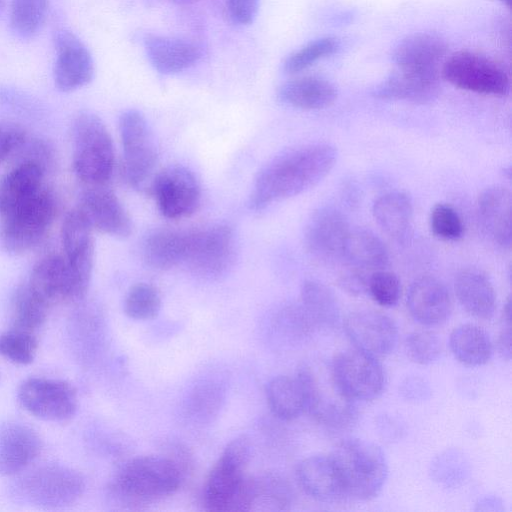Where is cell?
Instances as JSON below:
<instances>
[{
    "instance_id": "ee69618b",
    "label": "cell",
    "mask_w": 512,
    "mask_h": 512,
    "mask_svg": "<svg viewBox=\"0 0 512 512\" xmlns=\"http://www.w3.org/2000/svg\"><path fill=\"white\" fill-rule=\"evenodd\" d=\"M339 42L334 37H323L302 46L291 53L283 63V69L288 74H295L305 70L318 60L335 53Z\"/></svg>"
},
{
    "instance_id": "f6af8a7d",
    "label": "cell",
    "mask_w": 512,
    "mask_h": 512,
    "mask_svg": "<svg viewBox=\"0 0 512 512\" xmlns=\"http://www.w3.org/2000/svg\"><path fill=\"white\" fill-rule=\"evenodd\" d=\"M277 331L289 341H301L312 334L316 326L300 304L283 307L275 318Z\"/></svg>"
},
{
    "instance_id": "484cf974",
    "label": "cell",
    "mask_w": 512,
    "mask_h": 512,
    "mask_svg": "<svg viewBox=\"0 0 512 512\" xmlns=\"http://www.w3.org/2000/svg\"><path fill=\"white\" fill-rule=\"evenodd\" d=\"M440 71L398 69L374 91V96L387 100L426 103L439 91Z\"/></svg>"
},
{
    "instance_id": "60d3db41",
    "label": "cell",
    "mask_w": 512,
    "mask_h": 512,
    "mask_svg": "<svg viewBox=\"0 0 512 512\" xmlns=\"http://www.w3.org/2000/svg\"><path fill=\"white\" fill-rule=\"evenodd\" d=\"M39 347L37 334L14 327L0 333V356L19 365L35 359Z\"/></svg>"
},
{
    "instance_id": "f35d334b",
    "label": "cell",
    "mask_w": 512,
    "mask_h": 512,
    "mask_svg": "<svg viewBox=\"0 0 512 512\" xmlns=\"http://www.w3.org/2000/svg\"><path fill=\"white\" fill-rule=\"evenodd\" d=\"M49 0H11L10 27L22 39L34 37L42 28Z\"/></svg>"
},
{
    "instance_id": "6da1fadb",
    "label": "cell",
    "mask_w": 512,
    "mask_h": 512,
    "mask_svg": "<svg viewBox=\"0 0 512 512\" xmlns=\"http://www.w3.org/2000/svg\"><path fill=\"white\" fill-rule=\"evenodd\" d=\"M337 160V150L327 143L308 144L276 156L258 173L250 207L262 210L299 195L322 181Z\"/></svg>"
},
{
    "instance_id": "d590c367",
    "label": "cell",
    "mask_w": 512,
    "mask_h": 512,
    "mask_svg": "<svg viewBox=\"0 0 512 512\" xmlns=\"http://www.w3.org/2000/svg\"><path fill=\"white\" fill-rule=\"evenodd\" d=\"M300 305L316 327L334 328L340 308L333 291L316 280H305L300 289Z\"/></svg>"
},
{
    "instance_id": "2e32d148",
    "label": "cell",
    "mask_w": 512,
    "mask_h": 512,
    "mask_svg": "<svg viewBox=\"0 0 512 512\" xmlns=\"http://www.w3.org/2000/svg\"><path fill=\"white\" fill-rule=\"evenodd\" d=\"M349 231L350 226L341 211L331 206L318 208L305 228V249L322 264L342 261Z\"/></svg>"
},
{
    "instance_id": "bcb514c9",
    "label": "cell",
    "mask_w": 512,
    "mask_h": 512,
    "mask_svg": "<svg viewBox=\"0 0 512 512\" xmlns=\"http://www.w3.org/2000/svg\"><path fill=\"white\" fill-rule=\"evenodd\" d=\"M405 351L411 361L427 365L435 362L440 357L442 342L438 335L432 331H414L405 339Z\"/></svg>"
},
{
    "instance_id": "4dcf8cb0",
    "label": "cell",
    "mask_w": 512,
    "mask_h": 512,
    "mask_svg": "<svg viewBox=\"0 0 512 512\" xmlns=\"http://www.w3.org/2000/svg\"><path fill=\"white\" fill-rule=\"evenodd\" d=\"M278 96L282 102L297 109L319 110L331 106L337 91L332 83L318 76H303L281 85Z\"/></svg>"
},
{
    "instance_id": "e575fe53",
    "label": "cell",
    "mask_w": 512,
    "mask_h": 512,
    "mask_svg": "<svg viewBox=\"0 0 512 512\" xmlns=\"http://www.w3.org/2000/svg\"><path fill=\"white\" fill-rule=\"evenodd\" d=\"M449 346L454 357L467 366H481L492 355V343L488 333L475 324H462L450 334Z\"/></svg>"
},
{
    "instance_id": "7c38bea8",
    "label": "cell",
    "mask_w": 512,
    "mask_h": 512,
    "mask_svg": "<svg viewBox=\"0 0 512 512\" xmlns=\"http://www.w3.org/2000/svg\"><path fill=\"white\" fill-rule=\"evenodd\" d=\"M17 398L28 413L51 422L71 419L78 407L77 391L74 386L59 379L28 378L20 384Z\"/></svg>"
},
{
    "instance_id": "ffe728a7",
    "label": "cell",
    "mask_w": 512,
    "mask_h": 512,
    "mask_svg": "<svg viewBox=\"0 0 512 512\" xmlns=\"http://www.w3.org/2000/svg\"><path fill=\"white\" fill-rule=\"evenodd\" d=\"M42 439L37 431L18 420L0 427V474L12 476L25 471L41 454Z\"/></svg>"
},
{
    "instance_id": "1f68e13d",
    "label": "cell",
    "mask_w": 512,
    "mask_h": 512,
    "mask_svg": "<svg viewBox=\"0 0 512 512\" xmlns=\"http://www.w3.org/2000/svg\"><path fill=\"white\" fill-rule=\"evenodd\" d=\"M190 230L160 229L152 232L143 245L144 261L157 270L184 263Z\"/></svg>"
},
{
    "instance_id": "ba28073f",
    "label": "cell",
    "mask_w": 512,
    "mask_h": 512,
    "mask_svg": "<svg viewBox=\"0 0 512 512\" xmlns=\"http://www.w3.org/2000/svg\"><path fill=\"white\" fill-rule=\"evenodd\" d=\"M57 214L54 194L43 188L33 198L1 217L0 243L13 255L25 254L45 238Z\"/></svg>"
},
{
    "instance_id": "f1b7e54d",
    "label": "cell",
    "mask_w": 512,
    "mask_h": 512,
    "mask_svg": "<svg viewBox=\"0 0 512 512\" xmlns=\"http://www.w3.org/2000/svg\"><path fill=\"white\" fill-rule=\"evenodd\" d=\"M454 289L461 306L475 318L488 320L496 309L492 283L481 271L468 268L457 273Z\"/></svg>"
},
{
    "instance_id": "603a6c76",
    "label": "cell",
    "mask_w": 512,
    "mask_h": 512,
    "mask_svg": "<svg viewBox=\"0 0 512 512\" xmlns=\"http://www.w3.org/2000/svg\"><path fill=\"white\" fill-rule=\"evenodd\" d=\"M296 477L303 491L320 502L346 497L338 468L331 455H313L299 462Z\"/></svg>"
},
{
    "instance_id": "3957f363",
    "label": "cell",
    "mask_w": 512,
    "mask_h": 512,
    "mask_svg": "<svg viewBox=\"0 0 512 512\" xmlns=\"http://www.w3.org/2000/svg\"><path fill=\"white\" fill-rule=\"evenodd\" d=\"M73 170L84 186L105 185L115 166L111 135L96 114L82 111L72 123Z\"/></svg>"
},
{
    "instance_id": "f546056e",
    "label": "cell",
    "mask_w": 512,
    "mask_h": 512,
    "mask_svg": "<svg viewBox=\"0 0 512 512\" xmlns=\"http://www.w3.org/2000/svg\"><path fill=\"white\" fill-rule=\"evenodd\" d=\"M145 50L153 67L163 74H175L194 65L199 49L182 39L149 34L144 39Z\"/></svg>"
},
{
    "instance_id": "74e56055",
    "label": "cell",
    "mask_w": 512,
    "mask_h": 512,
    "mask_svg": "<svg viewBox=\"0 0 512 512\" xmlns=\"http://www.w3.org/2000/svg\"><path fill=\"white\" fill-rule=\"evenodd\" d=\"M51 306L25 283L15 292L11 307V327L37 334L45 324Z\"/></svg>"
},
{
    "instance_id": "4316f807",
    "label": "cell",
    "mask_w": 512,
    "mask_h": 512,
    "mask_svg": "<svg viewBox=\"0 0 512 512\" xmlns=\"http://www.w3.org/2000/svg\"><path fill=\"white\" fill-rule=\"evenodd\" d=\"M446 53L447 45L439 36L415 33L398 42L392 59L398 69L440 71Z\"/></svg>"
},
{
    "instance_id": "11a10c76",
    "label": "cell",
    "mask_w": 512,
    "mask_h": 512,
    "mask_svg": "<svg viewBox=\"0 0 512 512\" xmlns=\"http://www.w3.org/2000/svg\"><path fill=\"white\" fill-rule=\"evenodd\" d=\"M6 5V0H0V13L4 10Z\"/></svg>"
},
{
    "instance_id": "cb8c5ba5",
    "label": "cell",
    "mask_w": 512,
    "mask_h": 512,
    "mask_svg": "<svg viewBox=\"0 0 512 512\" xmlns=\"http://www.w3.org/2000/svg\"><path fill=\"white\" fill-rule=\"evenodd\" d=\"M477 212L481 226L489 239L503 248L512 241V194L501 185L484 189L478 197Z\"/></svg>"
},
{
    "instance_id": "8992f818",
    "label": "cell",
    "mask_w": 512,
    "mask_h": 512,
    "mask_svg": "<svg viewBox=\"0 0 512 512\" xmlns=\"http://www.w3.org/2000/svg\"><path fill=\"white\" fill-rule=\"evenodd\" d=\"M251 457L250 439L231 440L210 470L203 487V505L215 512L244 510V471Z\"/></svg>"
},
{
    "instance_id": "d6986e66",
    "label": "cell",
    "mask_w": 512,
    "mask_h": 512,
    "mask_svg": "<svg viewBox=\"0 0 512 512\" xmlns=\"http://www.w3.org/2000/svg\"><path fill=\"white\" fill-rule=\"evenodd\" d=\"M343 324L345 333L355 348L372 356L387 355L396 346L397 326L390 317L379 311H352Z\"/></svg>"
},
{
    "instance_id": "8fae6325",
    "label": "cell",
    "mask_w": 512,
    "mask_h": 512,
    "mask_svg": "<svg viewBox=\"0 0 512 512\" xmlns=\"http://www.w3.org/2000/svg\"><path fill=\"white\" fill-rule=\"evenodd\" d=\"M234 259L235 238L228 225L190 230L184 264L197 276L209 279L222 276Z\"/></svg>"
},
{
    "instance_id": "5b68a950",
    "label": "cell",
    "mask_w": 512,
    "mask_h": 512,
    "mask_svg": "<svg viewBox=\"0 0 512 512\" xmlns=\"http://www.w3.org/2000/svg\"><path fill=\"white\" fill-rule=\"evenodd\" d=\"M295 376L303 390L305 412L314 421L335 430L353 423L356 417L354 402L336 384L330 364L303 365Z\"/></svg>"
},
{
    "instance_id": "83f0119b",
    "label": "cell",
    "mask_w": 512,
    "mask_h": 512,
    "mask_svg": "<svg viewBox=\"0 0 512 512\" xmlns=\"http://www.w3.org/2000/svg\"><path fill=\"white\" fill-rule=\"evenodd\" d=\"M290 483L277 473L267 472L245 479L244 511H285L293 503Z\"/></svg>"
},
{
    "instance_id": "9a60e30c",
    "label": "cell",
    "mask_w": 512,
    "mask_h": 512,
    "mask_svg": "<svg viewBox=\"0 0 512 512\" xmlns=\"http://www.w3.org/2000/svg\"><path fill=\"white\" fill-rule=\"evenodd\" d=\"M151 191L160 213L172 220L192 215L201 199L198 180L183 166H170L161 171L153 180Z\"/></svg>"
},
{
    "instance_id": "277c9868",
    "label": "cell",
    "mask_w": 512,
    "mask_h": 512,
    "mask_svg": "<svg viewBox=\"0 0 512 512\" xmlns=\"http://www.w3.org/2000/svg\"><path fill=\"white\" fill-rule=\"evenodd\" d=\"M340 473L346 497L370 500L382 490L388 463L382 449L373 442L348 438L330 454Z\"/></svg>"
},
{
    "instance_id": "b9f144b4",
    "label": "cell",
    "mask_w": 512,
    "mask_h": 512,
    "mask_svg": "<svg viewBox=\"0 0 512 512\" xmlns=\"http://www.w3.org/2000/svg\"><path fill=\"white\" fill-rule=\"evenodd\" d=\"M470 473L466 457L458 450L449 449L438 455L431 464V476L445 487H458Z\"/></svg>"
},
{
    "instance_id": "e0dca14e",
    "label": "cell",
    "mask_w": 512,
    "mask_h": 512,
    "mask_svg": "<svg viewBox=\"0 0 512 512\" xmlns=\"http://www.w3.org/2000/svg\"><path fill=\"white\" fill-rule=\"evenodd\" d=\"M93 231L127 237L133 225L115 192L105 185L84 186L76 206Z\"/></svg>"
},
{
    "instance_id": "db71d44e",
    "label": "cell",
    "mask_w": 512,
    "mask_h": 512,
    "mask_svg": "<svg viewBox=\"0 0 512 512\" xmlns=\"http://www.w3.org/2000/svg\"><path fill=\"white\" fill-rule=\"evenodd\" d=\"M497 347L499 354L506 360L511 357V302L508 298L504 310L502 323L500 327Z\"/></svg>"
},
{
    "instance_id": "44dd1931",
    "label": "cell",
    "mask_w": 512,
    "mask_h": 512,
    "mask_svg": "<svg viewBox=\"0 0 512 512\" xmlns=\"http://www.w3.org/2000/svg\"><path fill=\"white\" fill-rule=\"evenodd\" d=\"M26 284L51 307L60 303L80 301L61 254L49 253L41 257L34 264Z\"/></svg>"
},
{
    "instance_id": "52a82bcc",
    "label": "cell",
    "mask_w": 512,
    "mask_h": 512,
    "mask_svg": "<svg viewBox=\"0 0 512 512\" xmlns=\"http://www.w3.org/2000/svg\"><path fill=\"white\" fill-rule=\"evenodd\" d=\"M86 482L77 470L59 463H46L22 475L16 492L24 502L42 509H59L77 502Z\"/></svg>"
},
{
    "instance_id": "5bb4252c",
    "label": "cell",
    "mask_w": 512,
    "mask_h": 512,
    "mask_svg": "<svg viewBox=\"0 0 512 512\" xmlns=\"http://www.w3.org/2000/svg\"><path fill=\"white\" fill-rule=\"evenodd\" d=\"M92 233V228L77 207L66 214L61 227L63 257L79 300L87 294L92 276L94 264Z\"/></svg>"
},
{
    "instance_id": "7dc6e473",
    "label": "cell",
    "mask_w": 512,
    "mask_h": 512,
    "mask_svg": "<svg viewBox=\"0 0 512 512\" xmlns=\"http://www.w3.org/2000/svg\"><path fill=\"white\" fill-rule=\"evenodd\" d=\"M432 233L446 241H455L462 237L464 225L458 212L449 204L438 203L430 213Z\"/></svg>"
},
{
    "instance_id": "c3c4849f",
    "label": "cell",
    "mask_w": 512,
    "mask_h": 512,
    "mask_svg": "<svg viewBox=\"0 0 512 512\" xmlns=\"http://www.w3.org/2000/svg\"><path fill=\"white\" fill-rule=\"evenodd\" d=\"M367 292L379 305L392 307L400 298L401 283L395 273L385 269L376 270L368 277Z\"/></svg>"
},
{
    "instance_id": "836d02e7",
    "label": "cell",
    "mask_w": 512,
    "mask_h": 512,
    "mask_svg": "<svg viewBox=\"0 0 512 512\" xmlns=\"http://www.w3.org/2000/svg\"><path fill=\"white\" fill-rule=\"evenodd\" d=\"M342 261L352 268L376 271L387 267L389 253L383 241L372 231L364 228H350Z\"/></svg>"
},
{
    "instance_id": "816d5d0a",
    "label": "cell",
    "mask_w": 512,
    "mask_h": 512,
    "mask_svg": "<svg viewBox=\"0 0 512 512\" xmlns=\"http://www.w3.org/2000/svg\"><path fill=\"white\" fill-rule=\"evenodd\" d=\"M400 394L408 401L418 402L430 396L429 384L419 376L405 378L399 387Z\"/></svg>"
},
{
    "instance_id": "d4e9b609",
    "label": "cell",
    "mask_w": 512,
    "mask_h": 512,
    "mask_svg": "<svg viewBox=\"0 0 512 512\" xmlns=\"http://www.w3.org/2000/svg\"><path fill=\"white\" fill-rule=\"evenodd\" d=\"M45 165L34 159H25L0 179V217H4L29 201L43 187Z\"/></svg>"
},
{
    "instance_id": "7bdbcfd3",
    "label": "cell",
    "mask_w": 512,
    "mask_h": 512,
    "mask_svg": "<svg viewBox=\"0 0 512 512\" xmlns=\"http://www.w3.org/2000/svg\"><path fill=\"white\" fill-rule=\"evenodd\" d=\"M161 307V297L156 287L149 283L133 285L124 301L126 315L135 320L155 318Z\"/></svg>"
},
{
    "instance_id": "681fc988",
    "label": "cell",
    "mask_w": 512,
    "mask_h": 512,
    "mask_svg": "<svg viewBox=\"0 0 512 512\" xmlns=\"http://www.w3.org/2000/svg\"><path fill=\"white\" fill-rule=\"evenodd\" d=\"M27 140L25 128L12 121H0V165Z\"/></svg>"
},
{
    "instance_id": "9f6ffc18",
    "label": "cell",
    "mask_w": 512,
    "mask_h": 512,
    "mask_svg": "<svg viewBox=\"0 0 512 512\" xmlns=\"http://www.w3.org/2000/svg\"><path fill=\"white\" fill-rule=\"evenodd\" d=\"M173 1H175V2H177V3H180V4H184V3L192 2V1H194V0H173Z\"/></svg>"
},
{
    "instance_id": "8d00e7d4",
    "label": "cell",
    "mask_w": 512,
    "mask_h": 512,
    "mask_svg": "<svg viewBox=\"0 0 512 512\" xmlns=\"http://www.w3.org/2000/svg\"><path fill=\"white\" fill-rule=\"evenodd\" d=\"M266 400L271 412L284 421L294 420L305 412L304 394L296 376L272 378L266 387Z\"/></svg>"
},
{
    "instance_id": "9c48e42d",
    "label": "cell",
    "mask_w": 512,
    "mask_h": 512,
    "mask_svg": "<svg viewBox=\"0 0 512 512\" xmlns=\"http://www.w3.org/2000/svg\"><path fill=\"white\" fill-rule=\"evenodd\" d=\"M440 73L453 86L478 94L505 96L510 90L506 71L490 58L471 51L447 57Z\"/></svg>"
},
{
    "instance_id": "d6a6232c",
    "label": "cell",
    "mask_w": 512,
    "mask_h": 512,
    "mask_svg": "<svg viewBox=\"0 0 512 512\" xmlns=\"http://www.w3.org/2000/svg\"><path fill=\"white\" fill-rule=\"evenodd\" d=\"M372 213L379 227L391 238L402 241L412 223L413 205L402 191H390L380 195L373 203Z\"/></svg>"
},
{
    "instance_id": "ab89813d",
    "label": "cell",
    "mask_w": 512,
    "mask_h": 512,
    "mask_svg": "<svg viewBox=\"0 0 512 512\" xmlns=\"http://www.w3.org/2000/svg\"><path fill=\"white\" fill-rule=\"evenodd\" d=\"M224 398L225 391L219 383L214 381L199 383L188 397L187 415L194 422L201 424L210 422L218 415Z\"/></svg>"
},
{
    "instance_id": "f907efd6",
    "label": "cell",
    "mask_w": 512,
    "mask_h": 512,
    "mask_svg": "<svg viewBox=\"0 0 512 512\" xmlns=\"http://www.w3.org/2000/svg\"><path fill=\"white\" fill-rule=\"evenodd\" d=\"M259 0H227L231 20L240 25L252 23L257 15Z\"/></svg>"
},
{
    "instance_id": "7a4b0ae2",
    "label": "cell",
    "mask_w": 512,
    "mask_h": 512,
    "mask_svg": "<svg viewBox=\"0 0 512 512\" xmlns=\"http://www.w3.org/2000/svg\"><path fill=\"white\" fill-rule=\"evenodd\" d=\"M186 475L169 455L140 456L126 462L108 485L110 501L122 508H140L175 493Z\"/></svg>"
},
{
    "instance_id": "7402d4cb",
    "label": "cell",
    "mask_w": 512,
    "mask_h": 512,
    "mask_svg": "<svg viewBox=\"0 0 512 512\" xmlns=\"http://www.w3.org/2000/svg\"><path fill=\"white\" fill-rule=\"evenodd\" d=\"M407 307L411 316L425 326L447 321L452 312L451 295L436 277L422 276L412 282L407 292Z\"/></svg>"
},
{
    "instance_id": "4fadbf2b",
    "label": "cell",
    "mask_w": 512,
    "mask_h": 512,
    "mask_svg": "<svg viewBox=\"0 0 512 512\" xmlns=\"http://www.w3.org/2000/svg\"><path fill=\"white\" fill-rule=\"evenodd\" d=\"M336 384L353 402L377 398L385 386V373L375 356L358 349L338 353L330 363Z\"/></svg>"
},
{
    "instance_id": "30bf717a",
    "label": "cell",
    "mask_w": 512,
    "mask_h": 512,
    "mask_svg": "<svg viewBox=\"0 0 512 512\" xmlns=\"http://www.w3.org/2000/svg\"><path fill=\"white\" fill-rule=\"evenodd\" d=\"M122 146V175L132 187H141L157 162L153 136L144 115L135 109L124 111L119 118Z\"/></svg>"
},
{
    "instance_id": "ac0fdd59",
    "label": "cell",
    "mask_w": 512,
    "mask_h": 512,
    "mask_svg": "<svg viewBox=\"0 0 512 512\" xmlns=\"http://www.w3.org/2000/svg\"><path fill=\"white\" fill-rule=\"evenodd\" d=\"M56 59L53 68L55 86L62 92L87 85L94 76L93 58L85 44L71 31L55 34Z\"/></svg>"
},
{
    "instance_id": "6f0895ef",
    "label": "cell",
    "mask_w": 512,
    "mask_h": 512,
    "mask_svg": "<svg viewBox=\"0 0 512 512\" xmlns=\"http://www.w3.org/2000/svg\"><path fill=\"white\" fill-rule=\"evenodd\" d=\"M503 4L507 6V8H510L511 0H500Z\"/></svg>"
},
{
    "instance_id": "f5cc1de1",
    "label": "cell",
    "mask_w": 512,
    "mask_h": 512,
    "mask_svg": "<svg viewBox=\"0 0 512 512\" xmlns=\"http://www.w3.org/2000/svg\"><path fill=\"white\" fill-rule=\"evenodd\" d=\"M339 286L346 293L359 296L367 292L368 277L363 270L353 268L340 276Z\"/></svg>"
}]
</instances>
